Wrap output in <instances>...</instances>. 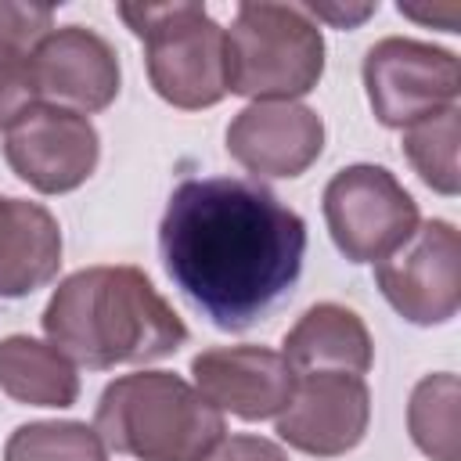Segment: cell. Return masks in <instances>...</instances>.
I'll return each mask as SVG.
<instances>
[{
  "label": "cell",
  "mask_w": 461,
  "mask_h": 461,
  "mask_svg": "<svg viewBox=\"0 0 461 461\" xmlns=\"http://www.w3.org/2000/svg\"><path fill=\"white\" fill-rule=\"evenodd\" d=\"M158 252L194 310L223 331H245L299 281L306 223L259 180L202 176L169 194Z\"/></svg>",
  "instance_id": "6da1fadb"
},
{
  "label": "cell",
  "mask_w": 461,
  "mask_h": 461,
  "mask_svg": "<svg viewBox=\"0 0 461 461\" xmlns=\"http://www.w3.org/2000/svg\"><path fill=\"white\" fill-rule=\"evenodd\" d=\"M43 331L68 360L97 371L162 360L187 339L176 310L137 267H86L65 277L43 310Z\"/></svg>",
  "instance_id": "7a4b0ae2"
},
{
  "label": "cell",
  "mask_w": 461,
  "mask_h": 461,
  "mask_svg": "<svg viewBox=\"0 0 461 461\" xmlns=\"http://www.w3.org/2000/svg\"><path fill=\"white\" fill-rule=\"evenodd\" d=\"M94 432L104 447L137 461H202L227 425L223 411L180 375L137 371L101 393Z\"/></svg>",
  "instance_id": "3957f363"
},
{
  "label": "cell",
  "mask_w": 461,
  "mask_h": 461,
  "mask_svg": "<svg viewBox=\"0 0 461 461\" xmlns=\"http://www.w3.org/2000/svg\"><path fill=\"white\" fill-rule=\"evenodd\" d=\"M227 90L256 101L310 94L324 72V36L299 4H241L223 29Z\"/></svg>",
  "instance_id": "277c9868"
},
{
  "label": "cell",
  "mask_w": 461,
  "mask_h": 461,
  "mask_svg": "<svg viewBox=\"0 0 461 461\" xmlns=\"http://www.w3.org/2000/svg\"><path fill=\"white\" fill-rule=\"evenodd\" d=\"M119 18L144 40L148 79L162 101L187 112L223 101V29L202 4H119Z\"/></svg>",
  "instance_id": "5b68a950"
},
{
  "label": "cell",
  "mask_w": 461,
  "mask_h": 461,
  "mask_svg": "<svg viewBox=\"0 0 461 461\" xmlns=\"http://www.w3.org/2000/svg\"><path fill=\"white\" fill-rule=\"evenodd\" d=\"M324 220L349 263L396 252L418 227V202L385 166H346L324 187Z\"/></svg>",
  "instance_id": "8992f818"
},
{
  "label": "cell",
  "mask_w": 461,
  "mask_h": 461,
  "mask_svg": "<svg viewBox=\"0 0 461 461\" xmlns=\"http://www.w3.org/2000/svg\"><path fill=\"white\" fill-rule=\"evenodd\" d=\"M364 86L378 122L403 130L443 108H454L461 65L443 47L385 36L364 54Z\"/></svg>",
  "instance_id": "52a82bcc"
},
{
  "label": "cell",
  "mask_w": 461,
  "mask_h": 461,
  "mask_svg": "<svg viewBox=\"0 0 461 461\" xmlns=\"http://www.w3.org/2000/svg\"><path fill=\"white\" fill-rule=\"evenodd\" d=\"M375 281L389 306L414 324H443L461 306V234L447 220H425L414 234L375 263Z\"/></svg>",
  "instance_id": "ba28073f"
},
{
  "label": "cell",
  "mask_w": 461,
  "mask_h": 461,
  "mask_svg": "<svg viewBox=\"0 0 461 461\" xmlns=\"http://www.w3.org/2000/svg\"><path fill=\"white\" fill-rule=\"evenodd\" d=\"M4 155L14 176L29 187L65 194L97 169L101 140L86 115L61 104H32L7 126Z\"/></svg>",
  "instance_id": "9c48e42d"
},
{
  "label": "cell",
  "mask_w": 461,
  "mask_h": 461,
  "mask_svg": "<svg viewBox=\"0 0 461 461\" xmlns=\"http://www.w3.org/2000/svg\"><path fill=\"white\" fill-rule=\"evenodd\" d=\"M371 421V393L360 375L310 371L295 378L288 407L277 414V436L313 457L353 450Z\"/></svg>",
  "instance_id": "30bf717a"
},
{
  "label": "cell",
  "mask_w": 461,
  "mask_h": 461,
  "mask_svg": "<svg viewBox=\"0 0 461 461\" xmlns=\"http://www.w3.org/2000/svg\"><path fill=\"white\" fill-rule=\"evenodd\" d=\"M194 389L216 407L245 421L274 418L288 407L295 371L285 353L267 346H216L191 360Z\"/></svg>",
  "instance_id": "8fae6325"
},
{
  "label": "cell",
  "mask_w": 461,
  "mask_h": 461,
  "mask_svg": "<svg viewBox=\"0 0 461 461\" xmlns=\"http://www.w3.org/2000/svg\"><path fill=\"white\" fill-rule=\"evenodd\" d=\"M36 94L47 104L72 112H101L119 94V58L115 47L83 25H65L47 32L32 50Z\"/></svg>",
  "instance_id": "7c38bea8"
},
{
  "label": "cell",
  "mask_w": 461,
  "mask_h": 461,
  "mask_svg": "<svg viewBox=\"0 0 461 461\" xmlns=\"http://www.w3.org/2000/svg\"><path fill=\"white\" fill-rule=\"evenodd\" d=\"M321 148V115L295 101H252L227 126V155L256 176H299Z\"/></svg>",
  "instance_id": "4fadbf2b"
},
{
  "label": "cell",
  "mask_w": 461,
  "mask_h": 461,
  "mask_svg": "<svg viewBox=\"0 0 461 461\" xmlns=\"http://www.w3.org/2000/svg\"><path fill=\"white\" fill-rule=\"evenodd\" d=\"M61 227L25 198H0V295L18 299L58 277Z\"/></svg>",
  "instance_id": "5bb4252c"
},
{
  "label": "cell",
  "mask_w": 461,
  "mask_h": 461,
  "mask_svg": "<svg viewBox=\"0 0 461 461\" xmlns=\"http://www.w3.org/2000/svg\"><path fill=\"white\" fill-rule=\"evenodd\" d=\"M371 357L375 353L364 321L339 303L310 306L285 335V360L292 364L295 375H310V371L364 375L371 367Z\"/></svg>",
  "instance_id": "9a60e30c"
},
{
  "label": "cell",
  "mask_w": 461,
  "mask_h": 461,
  "mask_svg": "<svg viewBox=\"0 0 461 461\" xmlns=\"http://www.w3.org/2000/svg\"><path fill=\"white\" fill-rule=\"evenodd\" d=\"M0 389L18 403L72 407L79 396V375L58 346L29 335H7L0 342Z\"/></svg>",
  "instance_id": "2e32d148"
},
{
  "label": "cell",
  "mask_w": 461,
  "mask_h": 461,
  "mask_svg": "<svg viewBox=\"0 0 461 461\" xmlns=\"http://www.w3.org/2000/svg\"><path fill=\"white\" fill-rule=\"evenodd\" d=\"M411 439L432 461H457L461 457V432H457V378L450 371L429 375L414 385L407 407Z\"/></svg>",
  "instance_id": "e0dca14e"
},
{
  "label": "cell",
  "mask_w": 461,
  "mask_h": 461,
  "mask_svg": "<svg viewBox=\"0 0 461 461\" xmlns=\"http://www.w3.org/2000/svg\"><path fill=\"white\" fill-rule=\"evenodd\" d=\"M457 137H461V112L443 108L403 133V155L418 169V176L439 191V194H457L461 173H457Z\"/></svg>",
  "instance_id": "ac0fdd59"
},
{
  "label": "cell",
  "mask_w": 461,
  "mask_h": 461,
  "mask_svg": "<svg viewBox=\"0 0 461 461\" xmlns=\"http://www.w3.org/2000/svg\"><path fill=\"white\" fill-rule=\"evenodd\" d=\"M4 461H104V443L83 421H29L11 432Z\"/></svg>",
  "instance_id": "d6986e66"
},
{
  "label": "cell",
  "mask_w": 461,
  "mask_h": 461,
  "mask_svg": "<svg viewBox=\"0 0 461 461\" xmlns=\"http://www.w3.org/2000/svg\"><path fill=\"white\" fill-rule=\"evenodd\" d=\"M36 79H32V50L0 43V130H7L22 112L36 104Z\"/></svg>",
  "instance_id": "ffe728a7"
},
{
  "label": "cell",
  "mask_w": 461,
  "mask_h": 461,
  "mask_svg": "<svg viewBox=\"0 0 461 461\" xmlns=\"http://www.w3.org/2000/svg\"><path fill=\"white\" fill-rule=\"evenodd\" d=\"M54 32V11L47 4H18L0 0V43L36 50V43Z\"/></svg>",
  "instance_id": "44dd1931"
},
{
  "label": "cell",
  "mask_w": 461,
  "mask_h": 461,
  "mask_svg": "<svg viewBox=\"0 0 461 461\" xmlns=\"http://www.w3.org/2000/svg\"><path fill=\"white\" fill-rule=\"evenodd\" d=\"M202 461H288L285 450L263 436H230L220 439Z\"/></svg>",
  "instance_id": "7402d4cb"
},
{
  "label": "cell",
  "mask_w": 461,
  "mask_h": 461,
  "mask_svg": "<svg viewBox=\"0 0 461 461\" xmlns=\"http://www.w3.org/2000/svg\"><path fill=\"white\" fill-rule=\"evenodd\" d=\"M299 7H303L306 14H317V18H331V22H339V25H353V22L367 18V14H371L378 4H360V7H353V11H349V7L342 11V7H331V4H299Z\"/></svg>",
  "instance_id": "603a6c76"
}]
</instances>
